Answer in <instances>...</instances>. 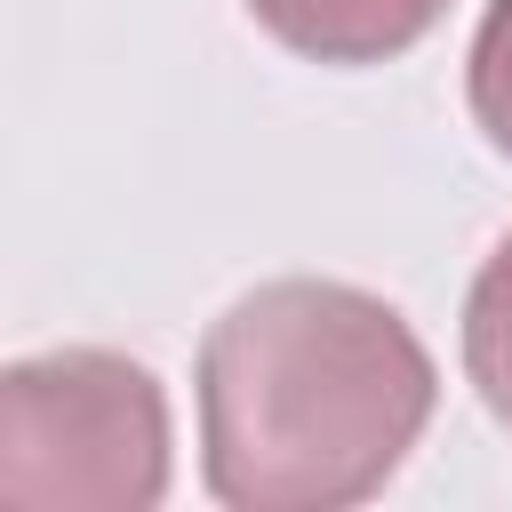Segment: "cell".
Instances as JSON below:
<instances>
[{
  "label": "cell",
  "instance_id": "1",
  "mask_svg": "<svg viewBox=\"0 0 512 512\" xmlns=\"http://www.w3.org/2000/svg\"><path fill=\"white\" fill-rule=\"evenodd\" d=\"M440 400L424 336L352 280H264L200 336V480L232 512L368 504Z\"/></svg>",
  "mask_w": 512,
  "mask_h": 512
},
{
  "label": "cell",
  "instance_id": "2",
  "mask_svg": "<svg viewBox=\"0 0 512 512\" xmlns=\"http://www.w3.org/2000/svg\"><path fill=\"white\" fill-rule=\"evenodd\" d=\"M168 496V392L104 344L32 352L0 376L8 512H152Z\"/></svg>",
  "mask_w": 512,
  "mask_h": 512
},
{
  "label": "cell",
  "instance_id": "3",
  "mask_svg": "<svg viewBox=\"0 0 512 512\" xmlns=\"http://www.w3.org/2000/svg\"><path fill=\"white\" fill-rule=\"evenodd\" d=\"M240 8L304 64H392L448 16V0H240Z\"/></svg>",
  "mask_w": 512,
  "mask_h": 512
},
{
  "label": "cell",
  "instance_id": "4",
  "mask_svg": "<svg viewBox=\"0 0 512 512\" xmlns=\"http://www.w3.org/2000/svg\"><path fill=\"white\" fill-rule=\"evenodd\" d=\"M464 376H472L480 408L512 432V232L472 272V296H464Z\"/></svg>",
  "mask_w": 512,
  "mask_h": 512
},
{
  "label": "cell",
  "instance_id": "5",
  "mask_svg": "<svg viewBox=\"0 0 512 512\" xmlns=\"http://www.w3.org/2000/svg\"><path fill=\"white\" fill-rule=\"evenodd\" d=\"M464 104H472V128L512 160V0H488V16H480V32H472Z\"/></svg>",
  "mask_w": 512,
  "mask_h": 512
}]
</instances>
